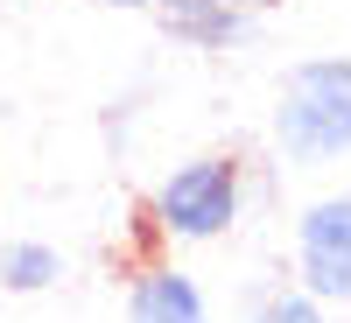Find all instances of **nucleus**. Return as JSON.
I'll return each mask as SVG.
<instances>
[{
  "label": "nucleus",
  "instance_id": "nucleus-1",
  "mask_svg": "<svg viewBox=\"0 0 351 323\" xmlns=\"http://www.w3.org/2000/svg\"><path fill=\"white\" fill-rule=\"evenodd\" d=\"M274 148L295 169H330L351 155V56H302L281 77Z\"/></svg>",
  "mask_w": 351,
  "mask_h": 323
},
{
  "label": "nucleus",
  "instance_id": "nucleus-2",
  "mask_svg": "<svg viewBox=\"0 0 351 323\" xmlns=\"http://www.w3.org/2000/svg\"><path fill=\"white\" fill-rule=\"evenodd\" d=\"M246 211V169L232 155H190L176 162L155 197H148V218L162 239H183V246H204V239H225Z\"/></svg>",
  "mask_w": 351,
  "mask_h": 323
},
{
  "label": "nucleus",
  "instance_id": "nucleus-3",
  "mask_svg": "<svg viewBox=\"0 0 351 323\" xmlns=\"http://www.w3.org/2000/svg\"><path fill=\"white\" fill-rule=\"evenodd\" d=\"M295 281L316 302H351V197H316L295 218Z\"/></svg>",
  "mask_w": 351,
  "mask_h": 323
},
{
  "label": "nucleus",
  "instance_id": "nucleus-4",
  "mask_svg": "<svg viewBox=\"0 0 351 323\" xmlns=\"http://www.w3.org/2000/svg\"><path fill=\"white\" fill-rule=\"evenodd\" d=\"M148 8L162 14V28L183 49H204V56H225L253 36V14L232 8V0H148Z\"/></svg>",
  "mask_w": 351,
  "mask_h": 323
},
{
  "label": "nucleus",
  "instance_id": "nucleus-5",
  "mask_svg": "<svg viewBox=\"0 0 351 323\" xmlns=\"http://www.w3.org/2000/svg\"><path fill=\"white\" fill-rule=\"evenodd\" d=\"M127 323H211V302H204L197 274L183 267H141L127 288Z\"/></svg>",
  "mask_w": 351,
  "mask_h": 323
},
{
  "label": "nucleus",
  "instance_id": "nucleus-6",
  "mask_svg": "<svg viewBox=\"0 0 351 323\" xmlns=\"http://www.w3.org/2000/svg\"><path fill=\"white\" fill-rule=\"evenodd\" d=\"M56 274H64V253L49 239H8L0 246V288L8 296H43V288H56Z\"/></svg>",
  "mask_w": 351,
  "mask_h": 323
},
{
  "label": "nucleus",
  "instance_id": "nucleus-7",
  "mask_svg": "<svg viewBox=\"0 0 351 323\" xmlns=\"http://www.w3.org/2000/svg\"><path fill=\"white\" fill-rule=\"evenodd\" d=\"M253 323H330V302H316L309 288H274V296L253 309Z\"/></svg>",
  "mask_w": 351,
  "mask_h": 323
},
{
  "label": "nucleus",
  "instance_id": "nucleus-8",
  "mask_svg": "<svg viewBox=\"0 0 351 323\" xmlns=\"http://www.w3.org/2000/svg\"><path fill=\"white\" fill-rule=\"evenodd\" d=\"M232 8H246V14H267V8H281V0H232Z\"/></svg>",
  "mask_w": 351,
  "mask_h": 323
},
{
  "label": "nucleus",
  "instance_id": "nucleus-9",
  "mask_svg": "<svg viewBox=\"0 0 351 323\" xmlns=\"http://www.w3.org/2000/svg\"><path fill=\"white\" fill-rule=\"evenodd\" d=\"M99 8H120V14H141V8H148V0H99Z\"/></svg>",
  "mask_w": 351,
  "mask_h": 323
}]
</instances>
